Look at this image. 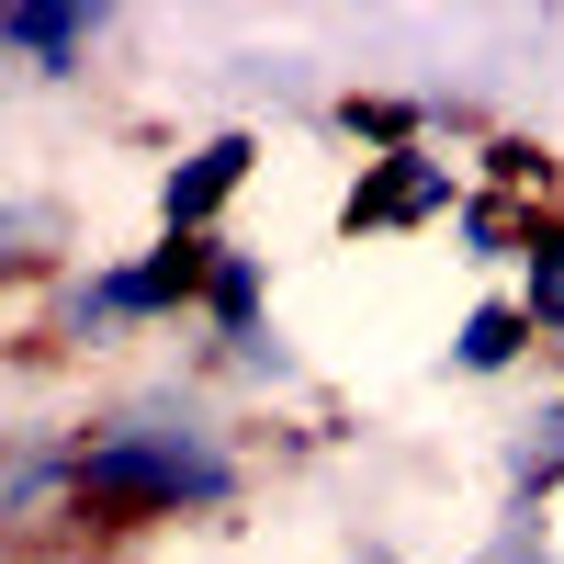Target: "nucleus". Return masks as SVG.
<instances>
[{
  "mask_svg": "<svg viewBox=\"0 0 564 564\" xmlns=\"http://www.w3.org/2000/svg\"><path fill=\"white\" fill-rule=\"evenodd\" d=\"M463 564H553V508H497Z\"/></svg>",
  "mask_w": 564,
  "mask_h": 564,
  "instance_id": "11",
  "label": "nucleus"
},
{
  "mask_svg": "<svg viewBox=\"0 0 564 564\" xmlns=\"http://www.w3.org/2000/svg\"><path fill=\"white\" fill-rule=\"evenodd\" d=\"M475 193H520V204H553L564 215V170H553V148H542V135H486V148H475Z\"/></svg>",
  "mask_w": 564,
  "mask_h": 564,
  "instance_id": "10",
  "label": "nucleus"
},
{
  "mask_svg": "<svg viewBox=\"0 0 564 564\" xmlns=\"http://www.w3.org/2000/svg\"><path fill=\"white\" fill-rule=\"evenodd\" d=\"M68 486H79V564L148 531H215L260 497V430L204 372H148L68 417Z\"/></svg>",
  "mask_w": 564,
  "mask_h": 564,
  "instance_id": "1",
  "label": "nucleus"
},
{
  "mask_svg": "<svg viewBox=\"0 0 564 564\" xmlns=\"http://www.w3.org/2000/svg\"><path fill=\"white\" fill-rule=\"evenodd\" d=\"M260 124H215V135H193L170 170H159V238H226V204L260 181Z\"/></svg>",
  "mask_w": 564,
  "mask_h": 564,
  "instance_id": "4",
  "label": "nucleus"
},
{
  "mask_svg": "<svg viewBox=\"0 0 564 564\" xmlns=\"http://www.w3.org/2000/svg\"><path fill=\"white\" fill-rule=\"evenodd\" d=\"M564 497V384L497 430V508H553Z\"/></svg>",
  "mask_w": 564,
  "mask_h": 564,
  "instance_id": "7",
  "label": "nucleus"
},
{
  "mask_svg": "<svg viewBox=\"0 0 564 564\" xmlns=\"http://www.w3.org/2000/svg\"><path fill=\"white\" fill-rule=\"evenodd\" d=\"M204 361H238V350H260L271 339V249H249V238H215V271H204Z\"/></svg>",
  "mask_w": 564,
  "mask_h": 564,
  "instance_id": "6",
  "label": "nucleus"
},
{
  "mask_svg": "<svg viewBox=\"0 0 564 564\" xmlns=\"http://www.w3.org/2000/svg\"><path fill=\"white\" fill-rule=\"evenodd\" d=\"M553 204H520V193H475V204H463L452 215V249L463 260H475V271H531V249L553 238Z\"/></svg>",
  "mask_w": 564,
  "mask_h": 564,
  "instance_id": "9",
  "label": "nucleus"
},
{
  "mask_svg": "<svg viewBox=\"0 0 564 564\" xmlns=\"http://www.w3.org/2000/svg\"><path fill=\"white\" fill-rule=\"evenodd\" d=\"M508 294L531 305V327H542V350H564V226H553V238L531 249V271L508 282Z\"/></svg>",
  "mask_w": 564,
  "mask_h": 564,
  "instance_id": "12",
  "label": "nucleus"
},
{
  "mask_svg": "<svg viewBox=\"0 0 564 564\" xmlns=\"http://www.w3.org/2000/svg\"><path fill=\"white\" fill-rule=\"evenodd\" d=\"M475 204V159L452 148H395V159H361L350 193H339V226L350 238H417V226H452Z\"/></svg>",
  "mask_w": 564,
  "mask_h": 564,
  "instance_id": "3",
  "label": "nucleus"
},
{
  "mask_svg": "<svg viewBox=\"0 0 564 564\" xmlns=\"http://www.w3.org/2000/svg\"><path fill=\"white\" fill-rule=\"evenodd\" d=\"M113 34H124L113 0H12V12H0V57L34 90H68V79H90V57H102Z\"/></svg>",
  "mask_w": 564,
  "mask_h": 564,
  "instance_id": "5",
  "label": "nucleus"
},
{
  "mask_svg": "<svg viewBox=\"0 0 564 564\" xmlns=\"http://www.w3.org/2000/svg\"><path fill=\"white\" fill-rule=\"evenodd\" d=\"M204 271H215V238H148V249L79 260L34 305L23 361H113L135 339H159V327H193L204 316Z\"/></svg>",
  "mask_w": 564,
  "mask_h": 564,
  "instance_id": "2",
  "label": "nucleus"
},
{
  "mask_svg": "<svg viewBox=\"0 0 564 564\" xmlns=\"http://www.w3.org/2000/svg\"><path fill=\"white\" fill-rule=\"evenodd\" d=\"M339 564H417V553H406L395 531H350V542H339Z\"/></svg>",
  "mask_w": 564,
  "mask_h": 564,
  "instance_id": "13",
  "label": "nucleus"
},
{
  "mask_svg": "<svg viewBox=\"0 0 564 564\" xmlns=\"http://www.w3.org/2000/svg\"><path fill=\"white\" fill-rule=\"evenodd\" d=\"M542 361V327L520 294H475L452 327V384H508V372H531Z\"/></svg>",
  "mask_w": 564,
  "mask_h": 564,
  "instance_id": "8",
  "label": "nucleus"
}]
</instances>
